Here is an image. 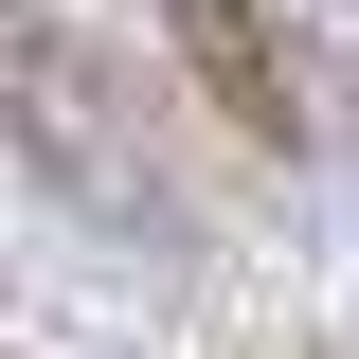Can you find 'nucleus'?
Listing matches in <instances>:
<instances>
[{"label":"nucleus","mask_w":359,"mask_h":359,"mask_svg":"<svg viewBox=\"0 0 359 359\" xmlns=\"http://www.w3.org/2000/svg\"><path fill=\"white\" fill-rule=\"evenodd\" d=\"M0 162L36 180L54 216L126 233V252H180V233H198V180H180V126H162V72L108 54L72 0H0Z\"/></svg>","instance_id":"nucleus-1"},{"label":"nucleus","mask_w":359,"mask_h":359,"mask_svg":"<svg viewBox=\"0 0 359 359\" xmlns=\"http://www.w3.org/2000/svg\"><path fill=\"white\" fill-rule=\"evenodd\" d=\"M162 36H180V72L216 90L269 162H323V126H341V108H323V54L287 36L269 0H162Z\"/></svg>","instance_id":"nucleus-2"},{"label":"nucleus","mask_w":359,"mask_h":359,"mask_svg":"<svg viewBox=\"0 0 359 359\" xmlns=\"http://www.w3.org/2000/svg\"><path fill=\"white\" fill-rule=\"evenodd\" d=\"M306 359H359V341H306Z\"/></svg>","instance_id":"nucleus-3"}]
</instances>
